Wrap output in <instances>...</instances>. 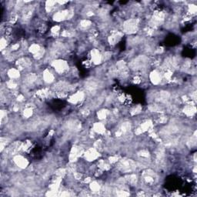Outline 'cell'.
<instances>
[{"label": "cell", "mask_w": 197, "mask_h": 197, "mask_svg": "<svg viewBox=\"0 0 197 197\" xmlns=\"http://www.w3.org/2000/svg\"><path fill=\"white\" fill-rule=\"evenodd\" d=\"M139 29V20L137 19H130L123 23V31L128 34L136 32Z\"/></svg>", "instance_id": "6da1fadb"}, {"label": "cell", "mask_w": 197, "mask_h": 197, "mask_svg": "<svg viewBox=\"0 0 197 197\" xmlns=\"http://www.w3.org/2000/svg\"><path fill=\"white\" fill-rule=\"evenodd\" d=\"M52 67L59 74H63L69 70V64L65 60L56 59L52 62Z\"/></svg>", "instance_id": "7a4b0ae2"}, {"label": "cell", "mask_w": 197, "mask_h": 197, "mask_svg": "<svg viewBox=\"0 0 197 197\" xmlns=\"http://www.w3.org/2000/svg\"><path fill=\"white\" fill-rule=\"evenodd\" d=\"M84 157L89 162L96 160L99 157L98 151L95 148H89L84 153Z\"/></svg>", "instance_id": "3957f363"}, {"label": "cell", "mask_w": 197, "mask_h": 197, "mask_svg": "<svg viewBox=\"0 0 197 197\" xmlns=\"http://www.w3.org/2000/svg\"><path fill=\"white\" fill-rule=\"evenodd\" d=\"M13 161L19 168L21 169H26L29 166V161L27 160L24 156H21V155H17V156H14Z\"/></svg>", "instance_id": "277c9868"}, {"label": "cell", "mask_w": 197, "mask_h": 197, "mask_svg": "<svg viewBox=\"0 0 197 197\" xmlns=\"http://www.w3.org/2000/svg\"><path fill=\"white\" fill-rule=\"evenodd\" d=\"M91 55V61L92 62L95 64V65H98L99 63H101L102 60V56L99 52V50L97 49H92L90 52Z\"/></svg>", "instance_id": "5b68a950"}, {"label": "cell", "mask_w": 197, "mask_h": 197, "mask_svg": "<svg viewBox=\"0 0 197 197\" xmlns=\"http://www.w3.org/2000/svg\"><path fill=\"white\" fill-rule=\"evenodd\" d=\"M85 98V94L83 92H77L73 94L72 96L69 98V102L72 104H77L79 102H81Z\"/></svg>", "instance_id": "8992f818"}, {"label": "cell", "mask_w": 197, "mask_h": 197, "mask_svg": "<svg viewBox=\"0 0 197 197\" xmlns=\"http://www.w3.org/2000/svg\"><path fill=\"white\" fill-rule=\"evenodd\" d=\"M149 79H150L151 82L153 83L154 85H158L161 83L162 81V75H160V73L158 72L157 70H154L149 75Z\"/></svg>", "instance_id": "52a82bcc"}, {"label": "cell", "mask_w": 197, "mask_h": 197, "mask_svg": "<svg viewBox=\"0 0 197 197\" xmlns=\"http://www.w3.org/2000/svg\"><path fill=\"white\" fill-rule=\"evenodd\" d=\"M42 79H43V81L45 83H47V84H49V83H52L54 82L55 76L50 70L46 69L43 72Z\"/></svg>", "instance_id": "ba28073f"}, {"label": "cell", "mask_w": 197, "mask_h": 197, "mask_svg": "<svg viewBox=\"0 0 197 197\" xmlns=\"http://www.w3.org/2000/svg\"><path fill=\"white\" fill-rule=\"evenodd\" d=\"M93 132L100 135H103L106 132V126L102 122H96L93 125Z\"/></svg>", "instance_id": "9c48e42d"}, {"label": "cell", "mask_w": 197, "mask_h": 197, "mask_svg": "<svg viewBox=\"0 0 197 197\" xmlns=\"http://www.w3.org/2000/svg\"><path fill=\"white\" fill-rule=\"evenodd\" d=\"M196 109L193 104L191 105V102H189L183 109V112L187 116H192L196 113Z\"/></svg>", "instance_id": "30bf717a"}, {"label": "cell", "mask_w": 197, "mask_h": 197, "mask_svg": "<svg viewBox=\"0 0 197 197\" xmlns=\"http://www.w3.org/2000/svg\"><path fill=\"white\" fill-rule=\"evenodd\" d=\"M7 75L10 78V79L13 80H16L20 77V71L18 69H15V68H12L9 70Z\"/></svg>", "instance_id": "8fae6325"}, {"label": "cell", "mask_w": 197, "mask_h": 197, "mask_svg": "<svg viewBox=\"0 0 197 197\" xmlns=\"http://www.w3.org/2000/svg\"><path fill=\"white\" fill-rule=\"evenodd\" d=\"M42 48L40 47V46H39V44H37V43H33V44H32L30 46H29V51L30 52H31L32 54H33V56H35V55H36L37 53H39L40 51H41Z\"/></svg>", "instance_id": "7c38bea8"}, {"label": "cell", "mask_w": 197, "mask_h": 197, "mask_svg": "<svg viewBox=\"0 0 197 197\" xmlns=\"http://www.w3.org/2000/svg\"><path fill=\"white\" fill-rule=\"evenodd\" d=\"M98 167L100 169H102V171H104V170L107 171L110 169V165L103 159H101V160H99L98 162Z\"/></svg>", "instance_id": "4fadbf2b"}, {"label": "cell", "mask_w": 197, "mask_h": 197, "mask_svg": "<svg viewBox=\"0 0 197 197\" xmlns=\"http://www.w3.org/2000/svg\"><path fill=\"white\" fill-rule=\"evenodd\" d=\"M109 114V112L107 110V109H101L97 112V116L100 120H103V119H106L108 117Z\"/></svg>", "instance_id": "5bb4252c"}, {"label": "cell", "mask_w": 197, "mask_h": 197, "mask_svg": "<svg viewBox=\"0 0 197 197\" xmlns=\"http://www.w3.org/2000/svg\"><path fill=\"white\" fill-rule=\"evenodd\" d=\"M33 114V109L30 106H27L26 109L23 110V116L26 118H30Z\"/></svg>", "instance_id": "9a60e30c"}, {"label": "cell", "mask_w": 197, "mask_h": 197, "mask_svg": "<svg viewBox=\"0 0 197 197\" xmlns=\"http://www.w3.org/2000/svg\"><path fill=\"white\" fill-rule=\"evenodd\" d=\"M79 25H80L81 28L83 29H87L89 27H90L91 25H92V22L89 19H83V20L80 21L79 22Z\"/></svg>", "instance_id": "2e32d148"}, {"label": "cell", "mask_w": 197, "mask_h": 197, "mask_svg": "<svg viewBox=\"0 0 197 197\" xmlns=\"http://www.w3.org/2000/svg\"><path fill=\"white\" fill-rule=\"evenodd\" d=\"M90 189L93 192H97L100 191V185L97 182H93L90 183Z\"/></svg>", "instance_id": "e0dca14e"}, {"label": "cell", "mask_w": 197, "mask_h": 197, "mask_svg": "<svg viewBox=\"0 0 197 197\" xmlns=\"http://www.w3.org/2000/svg\"><path fill=\"white\" fill-rule=\"evenodd\" d=\"M6 84V86L7 88L10 89H14L17 87V84L16 83V80H13V79H9V80L7 81V83H5Z\"/></svg>", "instance_id": "ac0fdd59"}, {"label": "cell", "mask_w": 197, "mask_h": 197, "mask_svg": "<svg viewBox=\"0 0 197 197\" xmlns=\"http://www.w3.org/2000/svg\"><path fill=\"white\" fill-rule=\"evenodd\" d=\"M142 111V107L141 106H134L131 109L130 111V113L132 116H136V115H138L139 113H140Z\"/></svg>", "instance_id": "d6986e66"}, {"label": "cell", "mask_w": 197, "mask_h": 197, "mask_svg": "<svg viewBox=\"0 0 197 197\" xmlns=\"http://www.w3.org/2000/svg\"><path fill=\"white\" fill-rule=\"evenodd\" d=\"M8 45V41H7V39L5 38V37H3L1 39V41H0V48H1V50H4V49L6 48Z\"/></svg>", "instance_id": "ffe728a7"}, {"label": "cell", "mask_w": 197, "mask_h": 197, "mask_svg": "<svg viewBox=\"0 0 197 197\" xmlns=\"http://www.w3.org/2000/svg\"><path fill=\"white\" fill-rule=\"evenodd\" d=\"M60 32V26H52L51 29V33L53 36H57Z\"/></svg>", "instance_id": "44dd1931"}, {"label": "cell", "mask_w": 197, "mask_h": 197, "mask_svg": "<svg viewBox=\"0 0 197 197\" xmlns=\"http://www.w3.org/2000/svg\"><path fill=\"white\" fill-rule=\"evenodd\" d=\"M144 180H145V182L148 183V184H152V183H153V182H154L153 177L151 175H149V174H148L147 176H145L144 177Z\"/></svg>", "instance_id": "7402d4cb"}, {"label": "cell", "mask_w": 197, "mask_h": 197, "mask_svg": "<svg viewBox=\"0 0 197 197\" xmlns=\"http://www.w3.org/2000/svg\"><path fill=\"white\" fill-rule=\"evenodd\" d=\"M118 161H119V156H117V155L112 156L109 158V162L110 163H116Z\"/></svg>", "instance_id": "603a6c76"}, {"label": "cell", "mask_w": 197, "mask_h": 197, "mask_svg": "<svg viewBox=\"0 0 197 197\" xmlns=\"http://www.w3.org/2000/svg\"><path fill=\"white\" fill-rule=\"evenodd\" d=\"M20 47V44L19 43H15V44H13L11 46L10 49L13 51V52H15V51H17L19 49Z\"/></svg>", "instance_id": "cb8c5ba5"}, {"label": "cell", "mask_w": 197, "mask_h": 197, "mask_svg": "<svg viewBox=\"0 0 197 197\" xmlns=\"http://www.w3.org/2000/svg\"><path fill=\"white\" fill-rule=\"evenodd\" d=\"M132 82H133V83H135V84H139L141 83V78H140L139 76H138V75H136L135 77L133 78V79H132Z\"/></svg>", "instance_id": "d4e9b609"}, {"label": "cell", "mask_w": 197, "mask_h": 197, "mask_svg": "<svg viewBox=\"0 0 197 197\" xmlns=\"http://www.w3.org/2000/svg\"><path fill=\"white\" fill-rule=\"evenodd\" d=\"M24 98H25V97H24L23 95H22V94H19L18 96H17V101L18 102L24 101Z\"/></svg>", "instance_id": "484cf974"}, {"label": "cell", "mask_w": 197, "mask_h": 197, "mask_svg": "<svg viewBox=\"0 0 197 197\" xmlns=\"http://www.w3.org/2000/svg\"><path fill=\"white\" fill-rule=\"evenodd\" d=\"M74 177L76 179H80L82 178V174L80 173H74Z\"/></svg>", "instance_id": "4316f807"}]
</instances>
